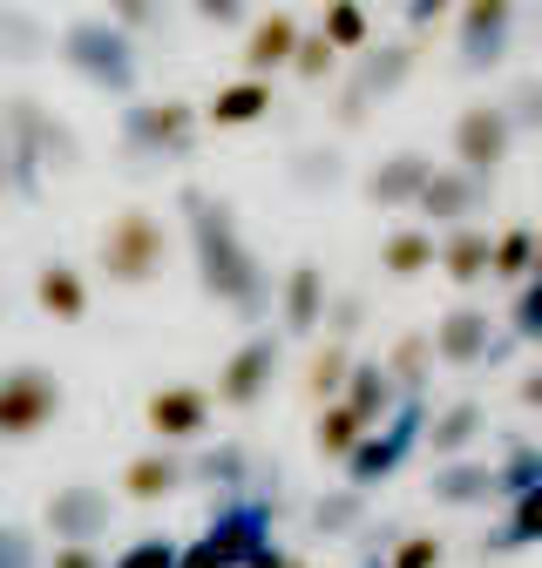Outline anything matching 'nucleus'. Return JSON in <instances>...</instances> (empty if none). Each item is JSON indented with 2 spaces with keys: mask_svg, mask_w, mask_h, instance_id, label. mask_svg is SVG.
Instances as JSON below:
<instances>
[{
  "mask_svg": "<svg viewBox=\"0 0 542 568\" xmlns=\"http://www.w3.org/2000/svg\"><path fill=\"white\" fill-rule=\"evenodd\" d=\"M244 474H251V454L244 447H190V487H218V494H244Z\"/></svg>",
  "mask_w": 542,
  "mask_h": 568,
  "instance_id": "30",
  "label": "nucleus"
},
{
  "mask_svg": "<svg viewBox=\"0 0 542 568\" xmlns=\"http://www.w3.org/2000/svg\"><path fill=\"white\" fill-rule=\"evenodd\" d=\"M489 196H495V176H474V170H441L434 163V176H428V190L414 196V210H421V217L428 224H468V217H482V210H489Z\"/></svg>",
  "mask_w": 542,
  "mask_h": 568,
  "instance_id": "16",
  "label": "nucleus"
},
{
  "mask_svg": "<svg viewBox=\"0 0 542 568\" xmlns=\"http://www.w3.org/2000/svg\"><path fill=\"white\" fill-rule=\"evenodd\" d=\"M509 338L515 345H542V277H522L509 298Z\"/></svg>",
  "mask_w": 542,
  "mask_h": 568,
  "instance_id": "39",
  "label": "nucleus"
},
{
  "mask_svg": "<svg viewBox=\"0 0 542 568\" xmlns=\"http://www.w3.org/2000/svg\"><path fill=\"white\" fill-rule=\"evenodd\" d=\"M34 305H41L48 318H61V325H82V318H89V277L68 264V257H48V264L34 271Z\"/></svg>",
  "mask_w": 542,
  "mask_h": 568,
  "instance_id": "24",
  "label": "nucleus"
},
{
  "mask_svg": "<svg viewBox=\"0 0 542 568\" xmlns=\"http://www.w3.org/2000/svg\"><path fill=\"white\" fill-rule=\"evenodd\" d=\"M495 474H502V501L522 494V487H542V447L535 440H509V454L495 460Z\"/></svg>",
  "mask_w": 542,
  "mask_h": 568,
  "instance_id": "40",
  "label": "nucleus"
},
{
  "mask_svg": "<svg viewBox=\"0 0 542 568\" xmlns=\"http://www.w3.org/2000/svg\"><path fill=\"white\" fill-rule=\"evenodd\" d=\"M502 109H509L515 135H542V75H522V82L502 95Z\"/></svg>",
  "mask_w": 542,
  "mask_h": 568,
  "instance_id": "44",
  "label": "nucleus"
},
{
  "mask_svg": "<svg viewBox=\"0 0 542 568\" xmlns=\"http://www.w3.org/2000/svg\"><path fill=\"white\" fill-rule=\"evenodd\" d=\"M360 434H367V419H360L347 399H319V419H312V447H319L325 460H347Z\"/></svg>",
  "mask_w": 542,
  "mask_h": 568,
  "instance_id": "32",
  "label": "nucleus"
},
{
  "mask_svg": "<svg viewBox=\"0 0 542 568\" xmlns=\"http://www.w3.org/2000/svg\"><path fill=\"white\" fill-rule=\"evenodd\" d=\"M197 115L211 122V129H251V122H264V115H279V95H271L264 75H244V82H224Z\"/></svg>",
  "mask_w": 542,
  "mask_h": 568,
  "instance_id": "23",
  "label": "nucleus"
},
{
  "mask_svg": "<svg viewBox=\"0 0 542 568\" xmlns=\"http://www.w3.org/2000/svg\"><path fill=\"white\" fill-rule=\"evenodd\" d=\"M325 292H332L325 264H319V257H299V264L279 277V292H271V318H279V332H285V338H319Z\"/></svg>",
  "mask_w": 542,
  "mask_h": 568,
  "instance_id": "15",
  "label": "nucleus"
},
{
  "mask_svg": "<svg viewBox=\"0 0 542 568\" xmlns=\"http://www.w3.org/2000/svg\"><path fill=\"white\" fill-rule=\"evenodd\" d=\"M238 568H305V561H299V555H285L279 541H271V535H264V541H258V548H251V555H244Z\"/></svg>",
  "mask_w": 542,
  "mask_h": 568,
  "instance_id": "50",
  "label": "nucleus"
},
{
  "mask_svg": "<svg viewBox=\"0 0 542 568\" xmlns=\"http://www.w3.org/2000/svg\"><path fill=\"white\" fill-rule=\"evenodd\" d=\"M0 196H8V135H0Z\"/></svg>",
  "mask_w": 542,
  "mask_h": 568,
  "instance_id": "52",
  "label": "nucleus"
},
{
  "mask_svg": "<svg viewBox=\"0 0 542 568\" xmlns=\"http://www.w3.org/2000/svg\"><path fill=\"white\" fill-rule=\"evenodd\" d=\"M285 332H271V325H258L231 359H224V373H218V393H211V406H224V413H251V406H264V393L279 386V373H285Z\"/></svg>",
  "mask_w": 542,
  "mask_h": 568,
  "instance_id": "11",
  "label": "nucleus"
},
{
  "mask_svg": "<svg viewBox=\"0 0 542 568\" xmlns=\"http://www.w3.org/2000/svg\"><path fill=\"white\" fill-rule=\"evenodd\" d=\"M529 277H542V231H535V264H529Z\"/></svg>",
  "mask_w": 542,
  "mask_h": 568,
  "instance_id": "53",
  "label": "nucleus"
},
{
  "mask_svg": "<svg viewBox=\"0 0 542 568\" xmlns=\"http://www.w3.org/2000/svg\"><path fill=\"white\" fill-rule=\"evenodd\" d=\"M414 68H421V34H406V41H367L360 61H353V75L347 89H339V129H360L380 102H393L406 82H414Z\"/></svg>",
  "mask_w": 542,
  "mask_h": 568,
  "instance_id": "8",
  "label": "nucleus"
},
{
  "mask_svg": "<svg viewBox=\"0 0 542 568\" xmlns=\"http://www.w3.org/2000/svg\"><path fill=\"white\" fill-rule=\"evenodd\" d=\"M428 494H434V508H489V501H502V474L482 454H448V460H434Z\"/></svg>",
  "mask_w": 542,
  "mask_h": 568,
  "instance_id": "18",
  "label": "nucleus"
},
{
  "mask_svg": "<svg viewBox=\"0 0 542 568\" xmlns=\"http://www.w3.org/2000/svg\"><path fill=\"white\" fill-rule=\"evenodd\" d=\"M177 217H183V237H190V257H197L203 298H218L244 325H264L279 277H271V264L251 251V237L238 224V203L218 196V190H203V183H183L177 190Z\"/></svg>",
  "mask_w": 542,
  "mask_h": 568,
  "instance_id": "1",
  "label": "nucleus"
},
{
  "mask_svg": "<svg viewBox=\"0 0 542 568\" xmlns=\"http://www.w3.org/2000/svg\"><path fill=\"white\" fill-rule=\"evenodd\" d=\"M367 292H325V318H319V332L325 338H360V325H367Z\"/></svg>",
  "mask_w": 542,
  "mask_h": 568,
  "instance_id": "42",
  "label": "nucleus"
},
{
  "mask_svg": "<svg viewBox=\"0 0 542 568\" xmlns=\"http://www.w3.org/2000/svg\"><path fill=\"white\" fill-rule=\"evenodd\" d=\"M183 8H190L203 28H244V21H251V0H183Z\"/></svg>",
  "mask_w": 542,
  "mask_h": 568,
  "instance_id": "47",
  "label": "nucleus"
},
{
  "mask_svg": "<svg viewBox=\"0 0 542 568\" xmlns=\"http://www.w3.org/2000/svg\"><path fill=\"white\" fill-rule=\"evenodd\" d=\"M428 345H434V366H454V373L502 366L509 352H515V338L489 318V305H454V312H441L434 332H428Z\"/></svg>",
  "mask_w": 542,
  "mask_h": 568,
  "instance_id": "12",
  "label": "nucleus"
},
{
  "mask_svg": "<svg viewBox=\"0 0 542 568\" xmlns=\"http://www.w3.org/2000/svg\"><path fill=\"white\" fill-rule=\"evenodd\" d=\"M474 440H489V406H482V399H448V406H434V413L421 419V447H428L434 460L474 454Z\"/></svg>",
  "mask_w": 542,
  "mask_h": 568,
  "instance_id": "21",
  "label": "nucleus"
},
{
  "mask_svg": "<svg viewBox=\"0 0 542 568\" xmlns=\"http://www.w3.org/2000/svg\"><path fill=\"white\" fill-rule=\"evenodd\" d=\"M299 21L292 14H264V21H251V34H244V75H279V68L292 61V48H299Z\"/></svg>",
  "mask_w": 542,
  "mask_h": 568,
  "instance_id": "28",
  "label": "nucleus"
},
{
  "mask_svg": "<svg viewBox=\"0 0 542 568\" xmlns=\"http://www.w3.org/2000/svg\"><path fill=\"white\" fill-rule=\"evenodd\" d=\"M285 68H292L305 89H319V82H332V75H339V48L312 28V34H299V48H292V61H285Z\"/></svg>",
  "mask_w": 542,
  "mask_h": 568,
  "instance_id": "37",
  "label": "nucleus"
},
{
  "mask_svg": "<svg viewBox=\"0 0 542 568\" xmlns=\"http://www.w3.org/2000/svg\"><path fill=\"white\" fill-rule=\"evenodd\" d=\"M339 399H347V406H353V413L373 426V419H387V413H393L406 393L393 386V373H387L380 359H353V366H347V386H339Z\"/></svg>",
  "mask_w": 542,
  "mask_h": 568,
  "instance_id": "29",
  "label": "nucleus"
},
{
  "mask_svg": "<svg viewBox=\"0 0 542 568\" xmlns=\"http://www.w3.org/2000/svg\"><path fill=\"white\" fill-rule=\"evenodd\" d=\"M41 528L54 541H102L116 528V494L96 487V480H76V487H54L48 508H41Z\"/></svg>",
  "mask_w": 542,
  "mask_h": 568,
  "instance_id": "14",
  "label": "nucleus"
},
{
  "mask_svg": "<svg viewBox=\"0 0 542 568\" xmlns=\"http://www.w3.org/2000/svg\"><path fill=\"white\" fill-rule=\"evenodd\" d=\"M211 393L203 386H157L150 393V406H143V419H150V434L157 440H170V447H197L203 434H211Z\"/></svg>",
  "mask_w": 542,
  "mask_h": 568,
  "instance_id": "17",
  "label": "nucleus"
},
{
  "mask_svg": "<svg viewBox=\"0 0 542 568\" xmlns=\"http://www.w3.org/2000/svg\"><path fill=\"white\" fill-rule=\"evenodd\" d=\"M48 568H109V555H102L96 541H61V548L48 555Z\"/></svg>",
  "mask_w": 542,
  "mask_h": 568,
  "instance_id": "49",
  "label": "nucleus"
},
{
  "mask_svg": "<svg viewBox=\"0 0 542 568\" xmlns=\"http://www.w3.org/2000/svg\"><path fill=\"white\" fill-rule=\"evenodd\" d=\"M109 21L116 28H129L136 41H157V34H170V8H163V0H109Z\"/></svg>",
  "mask_w": 542,
  "mask_h": 568,
  "instance_id": "41",
  "label": "nucleus"
},
{
  "mask_svg": "<svg viewBox=\"0 0 542 568\" xmlns=\"http://www.w3.org/2000/svg\"><path fill=\"white\" fill-rule=\"evenodd\" d=\"M454 163L461 170H474V176H495L509 156H515V122H509V109L502 102H468L461 115H454Z\"/></svg>",
  "mask_w": 542,
  "mask_h": 568,
  "instance_id": "13",
  "label": "nucleus"
},
{
  "mask_svg": "<svg viewBox=\"0 0 542 568\" xmlns=\"http://www.w3.org/2000/svg\"><path fill=\"white\" fill-rule=\"evenodd\" d=\"M61 406H68V386H61L54 366H34V359L8 366V373H0V447L34 440L41 426L61 419Z\"/></svg>",
  "mask_w": 542,
  "mask_h": 568,
  "instance_id": "9",
  "label": "nucleus"
},
{
  "mask_svg": "<svg viewBox=\"0 0 542 568\" xmlns=\"http://www.w3.org/2000/svg\"><path fill=\"white\" fill-rule=\"evenodd\" d=\"M339 183H347V150H339V142H305V150L285 156V190H299V196H332Z\"/></svg>",
  "mask_w": 542,
  "mask_h": 568,
  "instance_id": "26",
  "label": "nucleus"
},
{
  "mask_svg": "<svg viewBox=\"0 0 542 568\" xmlns=\"http://www.w3.org/2000/svg\"><path fill=\"white\" fill-rule=\"evenodd\" d=\"M380 271H387L393 284L428 277V271H434V224H393V231L380 237Z\"/></svg>",
  "mask_w": 542,
  "mask_h": 568,
  "instance_id": "27",
  "label": "nucleus"
},
{
  "mask_svg": "<svg viewBox=\"0 0 542 568\" xmlns=\"http://www.w3.org/2000/svg\"><path fill=\"white\" fill-rule=\"evenodd\" d=\"M0 135H8V196H41V176H68L82 163L76 129L48 115L34 95L0 102Z\"/></svg>",
  "mask_w": 542,
  "mask_h": 568,
  "instance_id": "2",
  "label": "nucleus"
},
{
  "mask_svg": "<svg viewBox=\"0 0 542 568\" xmlns=\"http://www.w3.org/2000/svg\"><path fill=\"white\" fill-rule=\"evenodd\" d=\"M347 366H353V338H325L312 352V366H305V399H339V386H347Z\"/></svg>",
  "mask_w": 542,
  "mask_h": 568,
  "instance_id": "33",
  "label": "nucleus"
},
{
  "mask_svg": "<svg viewBox=\"0 0 542 568\" xmlns=\"http://www.w3.org/2000/svg\"><path fill=\"white\" fill-rule=\"evenodd\" d=\"M367 521V487H339L325 501H312V528L319 535H353Z\"/></svg>",
  "mask_w": 542,
  "mask_h": 568,
  "instance_id": "36",
  "label": "nucleus"
},
{
  "mask_svg": "<svg viewBox=\"0 0 542 568\" xmlns=\"http://www.w3.org/2000/svg\"><path fill=\"white\" fill-rule=\"evenodd\" d=\"M535 264V231L529 224H509L502 237H489V277L495 284H522Z\"/></svg>",
  "mask_w": 542,
  "mask_h": 568,
  "instance_id": "34",
  "label": "nucleus"
},
{
  "mask_svg": "<svg viewBox=\"0 0 542 568\" xmlns=\"http://www.w3.org/2000/svg\"><path fill=\"white\" fill-rule=\"evenodd\" d=\"M0 312H8V298H0Z\"/></svg>",
  "mask_w": 542,
  "mask_h": 568,
  "instance_id": "54",
  "label": "nucleus"
},
{
  "mask_svg": "<svg viewBox=\"0 0 542 568\" xmlns=\"http://www.w3.org/2000/svg\"><path fill=\"white\" fill-rule=\"evenodd\" d=\"M428 176H434V156L428 150H393V156H380L360 176V196L373 210H414V196L428 190Z\"/></svg>",
  "mask_w": 542,
  "mask_h": 568,
  "instance_id": "20",
  "label": "nucleus"
},
{
  "mask_svg": "<svg viewBox=\"0 0 542 568\" xmlns=\"http://www.w3.org/2000/svg\"><path fill=\"white\" fill-rule=\"evenodd\" d=\"M116 135H122V156H129V163L170 170V163H190V156H197L203 115H197L190 102H177V95H163V102H136V95H129Z\"/></svg>",
  "mask_w": 542,
  "mask_h": 568,
  "instance_id": "4",
  "label": "nucleus"
},
{
  "mask_svg": "<svg viewBox=\"0 0 542 568\" xmlns=\"http://www.w3.org/2000/svg\"><path fill=\"white\" fill-rule=\"evenodd\" d=\"M448 541L441 535H400L393 548H380V568H441Z\"/></svg>",
  "mask_w": 542,
  "mask_h": 568,
  "instance_id": "43",
  "label": "nucleus"
},
{
  "mask_svg": "<svg viewBox=\"0 0 542 568\" xmlns=\"http://www.w3.org/2000/svg\"><path fill=\"white\" fill-rule=\"evenodd\" d=\"M54 54H61L68 75L89 82L96 95L129 102L136 89H143V41H136L129 28H116L109 14H82V21H68V28L54 34Z\"/></svg>",
  "mask_w": 542,
  "mask_h": 568,
  "instance_id": "3",
  "label": "nucleus"
},
{
  "mask_svg": "<svg viewBox=\"0 0 542 568\" xmlns=\"http://www.w3.org/2000/svg\"><path fill=\"white\" fill-rule=\"evenodd\" d=\"M54 54V28L34 14V8H14V0H0V61L14 68H34Z\"/></svg>",
  "mask_w": 542,
  "mask_h": 568,
  "instance_id": "25",
  "label": "nucleus"
},
{
  "mask_svg": "<svg viewBox=\"0 0 542 568\" xmlns=\"http://www.w3.org/2000/svg\"><path fill=\"white\" fill-rule=\"evenodd\" d=\"M393 8L406 14V34H428L434 21H448V14H454V0H393Z\"/></svg>",
  "mask_w": 542,
  "mask_h": 568,
  "instance_id": "48",
  "label": "nucleus"
},
{
  "mask_svg": "<svg viewBox=\"0 0 542 568\" xmlns=\"http://www.w3.org/2000/svg\"><path fill=\"white\" fill-rule=\"evenodd\" d=\"M177 548H183L177 535H136L109 568H177Z\"/></svg>",
  "mask_w": 542,
  "mask_h": 568,
  "instance_id": "45",
  "label": "nucleus"
},
{
  "mask_svg": "<svg viewBox=\"0 0 542 568\" xmlns=\"http://www.w3.org/2000/svg\"><path fill=\"white\" fill-rule=\"evenodd\" d=\"M170 264V224L157 210H122V217L96 237V277L122 284V292H143L157 284Z\"/></svg>",
  "mask_w": 542,
  "mask_h": 568,
  "instance_id": "6",
  "label": "nucleus"
},
{
  "mask_svg": "<svg viewBox=\"0 0 542 568\" xmlns=\"http://www.w3.org/2000/svg\"><path fill=\"white\" fill-rule=\"evenodd\" d=\"M319 34H325L339 54H360V48L373 41V21H367V8H360V0H325Z\"/></svg>",
  "mask_w": 542,
  "mask_h": 568,
  "instance_id": "35",
  "label": "nucleus"
},
{
  "mask_svg": "<svg viewBox=\"0 0 542 568\" xmlns=\"http://www.w3.org/2000/svg\"><path fill=\"white\" fill-rule=\"evenodd\" d=\"M522 0H454V68L461 75H495L515 41Z\"/></svg>",
  "mask_w": 542,
  "mask_h": 568,
  "instance_id": "10",
  "label": "nucleus"
},
{
  "mask_svg": "<svg viewBox=\"0 0 542 568\" xmlns=\"http://www.w3.org/2000/svg\"><path fill=\"white\" fill-rule=\"evenodd\" d=\"M515 406H522V413H542V366H529V373L515 379Z\"/></svg>",
  "mask_w": 542,
  "mask_h": 568,
  "instance_id": "51",
  "label": "nucleus"
},
{
  "mask_svg": "<svg viewBox=\"0 0 542 568\" xmlns=\"http://www.w3.org/2000/svg\"><path fill=\"white\" fill-rule=\"evenodd\" d=\"M509 548H542V487L509 494V521H502Z\"/></svg>",
  "mask_w": 542,
  "mask_h": 568,
  "instance_id": "38",
  "label": "nucleus"
},
{
  "mask_svg": "<svg viewBox=\"0 0 542 568\" xmlns=\"http://www.w3.org/2000/svg\"><path fill=\"white\" fill-rule=\"evenodd\" d=\"M380 366L393 373L400 393H428V379H434V345H428V332H400V338L380 352Z\"/></svg>",
  "mask_w": 542,
  "mask_h": 568,
  "instance_id": "31",
  "label": "nucleus"
},
{
  "mask_svg": "<svg viewBox=\"0 0 542 568\" xmlns=\"http://www.w3.org/2000/svg\"><path fill=\"white\" fill-rule=\"evenodd\" d=\"M421 419H428V393H406L387 419H373L367 434L353 440V454L339 460V467H347V487H367L373 494L380 480H393L406 460L421 454Z\"/></svg>",
  "mask_w": 542,
  "mask_h": 568,
  "instance_id": "7",
  "label": "nucleus"
},
{
  "mask_svg": "<svg viewBox=\"0 0 542 568\" xmlns=\"http://www.w3.org/2000/svg\"><path fill=\"white\" fill-rule=\"evenodd\" d=\"M116 494H129V501H170V494H190V447H170V440L143 447L122 467Z\"/></svg>",
  "mask_w": 542,
  "mask_h": 568,
  "instance_id": "19",
  "label": "nucleus"
},
{
  "mask_svg": "<svg viewBox=\"0 0 542 568\" xmlns=\"http://www.w3.org/2000/svg\"><path fill=\"white\" fill-rule=\"evenodd\" d=\"M434 264L448 271V284H489V224L468 217V224H448L434 231Z\"/></svg>",
  "mask_w": 542,
  "mask_h": 568,
  "instance_id": "22",
  "label": "nucleus"
},
{
  "mask_svg": "<svg viewBox=\"0 0 542 568\" xmlns=\"http://www.w3.org/2000/svg\"><path fill=\"white\" fill-rule=\"evenodd\" d=\"M271 521H279V494H251V487L244 494H224L218 515H211V528L177 548V568H238L271 535Z\"/></svg>",
  "mask_w": 542,
  "mask_h": 568,
  "instance_id": "5",
  "label": "nucleus"
},
{
  "mask_svg": "<svg viewBox=\"0 0 542 568\" xmlns=\"http://www.w3.org/2000/svg\"><path fill=\"white\" fill-rule=\"evenodd\" d=\"M0 568H41V548H34L28 521H0Z\"/></svg>",
  "mask_w": 542,
  "mask_h": 568,
  "instance_id": "46",
  "label": "nucleus"
}]
</instances>
